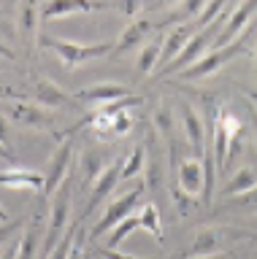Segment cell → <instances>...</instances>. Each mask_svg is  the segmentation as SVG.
Masks as SVG:
<instances>
[{
	"label": "cell",
	"mask_w": 257,
	"mask_h": 259,
	"mask_svg": "<svg viewBox=\"0 0 257 259\" xmlns=\"http://www.w3.org/2000/svg\"><path fill=\"white\" fill-rule=\"evenodd\" d=\"M228 6H230V0H208L206 8H203V14H200L198 19H195V27H198V30L208 27V24L216 22L225 11H228Z\"/></svg>",
	"instance_id": "26"
},
{
	"label": "cell",
	"mask_w": 257,
	"mask_h": 259,
	"mask_svg": "<svg viewBox=\"0 0 257 259\" xmlns=\"http://www.w3.org/2000/svg\"><path fill=\"white\" fill-rule=\"evenodd\" d=\"M254 11H257V0H244V3H241L236 11H233L228 19H225L219 35H216V40H214V49L230 46L233 40L238 38V32H244V30L249 27V19L254 16Z\"/></svg>",
	"instance_id": "10"
},
{
	"label": "cell",
	"mask_w": 257,
	"mask_h": 259,
	"mask_svg": "<svg viewBox=\"0 0 257 259\" xmlns=\"http://www.w3.org/2000/svg\"><path fill=\"white\" fill-rule=\"evenodd\" d=\"M3 222H11V216H9V210L0 205V224H3Z\"/></svg>",
	"instance_id": "43"
},
{
	"label": "cell",
	"mask_w": 257,
	"mask_h": 259,
	"mask_svg": "<svg viewBox=\"0 0 257 259\" xmlns=\"http://www.w3.org/2000/svg\"><path fill=\"white\" fill-rule=\"evenodd\" d=\"M138 224H141V230H146L157 243H163V240H165V235H163V219H160V210H157L155 202H146V205L141 208Z\"/></svg>",
	"instance_id": "22"
},
{
	"label": "cell",
	"mask_w": 257,
	"mask_h": 259,
	"mask_svg": "<svg viewBox=\"0 0 257 259\" xmlns=\"http://www.w3.org/2000/svg\"><path fill=\"white\" fill-rule=\"evenodd\" d=\"M41 44L49 46L54 54L62 60L65 70H74L79 68L82 62L87 60H98V57H106L114 52V44L108 40H98V44H79V40H68V38H54V35H41Z\"/></svg>",
	"instance_id": "2"
},
{
	"label": "cell",
	"mask_w": 257,
	"mask_h": 259,
	"mask_svg": "<svg viewBox=\"0 0 257 259\" xmlns=\"http://www.w3.org/2000/svg\"><path fill=\"white\" fill-rule=\"evenodd\" d=\"M84 240H87V235H84L82 227H79V235H76V240H74V248H70V256L68 259H84Z\"/></svg>",
	"instance_id": "35"
},
{
	"label": "cell",
	"mask_w": 257,
	"mask_h": 259,
	"mask_svg": "<svg viewBox=\"0 0 257 259\" xmlns=\"http://www.w3.org/2000/svg\"><path fill=\"white\" fill-rule=\"evenodd\" d=\"M179 105V119H181V133H184V141L192 149V154L200 159L206 151V135H208V127L203 116L198 113V108H192L190 103H176Z\"/></svg>",
	"instance_id": "9"
},
{
	"label": "cell",
	"mask_w": 257,
	"mask_h": 259,
	"mask_svg": "<svg viewBox=\"0 0 257 259\" xmlns=\"http://www.w3.org/2000/svg\"><path fill=\"white\" fill-rule=\"evenodd\" d=\"M70 157H74V141H62L57 146V151L52 154L49 165L44 170V192L41 197H52L62 184L68 181V167H70Z\"/></svg>",
	"instance_id": "8"
},
{
	"label": "cell",
	"mask_w": 257,
	"mask_h": 259,
	"mask_svg": "<svg viewBox=\"0 0 257 259\" xmlns=\"http://www.w3.org/2000/svg\"><path fill=\"white\" fill-rule=\"evenodd\" d=\"M108 165H103V159H100V154H95V151H87L84 154V170H87V184H95L98 181V176L106 170Z\"/></svg>",
	"instance_id": "31"
},
{
	"label": "cell",
	"mask_w": 257,
	"mask_h": 259,
	"mask_svg": "<svg viewBox=\"0 0 257 259\" xmlns=\"http://www.w3.org/2000/svg\"><path fill=\"white\" fill-rule=\"evenodd\" d=\"M155 30H157V24H152L149 19H138V22L127 24V27L122 30V35H119V40L114 44V54H125V52L138 49Z\"/></svg>",
	"instance_id": "14"
},
{
	"label": "cell",
	"mask_w": 257,
	"mask_h": 259,
	"mask_svg": "<svg viewBox=\"0 0 257 259\" xmlns=\"http://www.w3.org/2000/svg\"><path fill=\"white\" fill-rule=\"evenodd\" d=\"M122 11H125L127 16L138 14V11H141V0H122Z\"/></svg>",
	"instance_id": "36"
},
{
	"label": "cell",
	"mask_w": 257,
	"mask_h": 259,
	"mask_svg": "<svg viewBox=\"0 0 257 259\" xmlns=\"http://www.w3.org/2000/svg\"><path fill=\"white\" fill-rule=\"evenodd\" d=\"M0 157H3V159H14V151L9 149V146H3V143H0Z\"/></svg>",
	"instance_id": "41"
},
{
	"label": "cell",
	"mask_w": 257,
	"mask_h": 259,
	"mask_svg": "<svg viewBox=\"0 0 257 259\" xmlns=\"http://www.w3.org/2000/svg\"><path fill=\"white\" fill-rule=\"evenodd\" d=\"M198 32V27H195V22L192 24H181V27H173L171 32L165 35V40H163V54H160V68H165L168 62L173 60V57H179V52L184 46H187V40L192 38ZM157 68V70H160Z\"/></svg>",
	"instance_id": "15"
},
{
	"label": "cell",
	"mask_w": 257,
	"mask_h": 259,
	"mask_svg": "<svg viewBox=\"0 0 257 259\" xmlns=\"http://www.w3.org/2000/svg\"><path fill=\"white\" fill-rule=\"evenodd\" d=\"M138 213H133V216H127L125 222H119L114 230L108 232V238H106V248H117L119 243H125V238H130V235L138 230Z\"/></svg>",
	"instance_id": "25"
},
{
	"label": "cell",
	"mask_w": 257,
	"mask_h": 259,
	"mask_svg": "<svg viewBox=\"0 0 257 259\" xmlns=\"http://www.w3.org/2000/svg\"><path fill=\"white\" fill-rule=\"evenodd\" d=\"M130 95V89L122 87V84H95L90 89H82L76 97L84 103H114V100H122V97Z\"/></svg>",
	"instance_id": "17"
},
{
	"label": "cell",
	"mask_w": 257,
	"mask_h": 259,
	"mask_svg": "<svg viewBox=\"0 0 257 259\" xmlns=\"http://www.w3.org/2000/svg\"><path fill=\"white\" fill-rule=\"evenodd\" d=\"M228 238H254L252 232L246 230H228V227H206L195 235L192 246L184 251L181 256L176 259H195V256H211V254H219L222 251V243H228Z\"/></svg>",
	"instance_id": "6"
},
{
	"label": "cell",
	"mask_w": 257,
	"mask_h": 259,
	"mask_svg": "<svg viewBox=\"0 0 257 259\" xmlns=\"http://www.w3.org/2000/svg\"><path fill=\"white\" fill-rule=\"evenodd\" d=\"M244 97L252 103V108H254V113H257V92H254V89H244Z\"/></svg>",
	"instance_id": "38"
},
{
	"label": "cell",
	"mask_w": 257,
	"mask_h": 259,
	"mask_svg": "<svg viewBox=\"0 0 257 259\" xmlns=\"http://www.w3.org/2000/svg\"><path fill=\"white\" fill-rule=\"evenodd\" d=\"M106 8H122V0H44L41 22L57 19V16H68V14L106 11Z\"/></svg>",
	"instance_id": "7"
},
{
	"label": "cell",
	"mask_w": 257,
	"mask_h": 259,
	"mask_svg": "<svg viewBox=\"0 0 257 259\" xmlns=\"http://www.w3.org/2000/svg\"><path fill=\"white\" fill-rule=\"evenodd\" d=\"M152 124H155V130L160 135L171 141V138H173V127H176L173 124V111L168 108V105H160V108L152 113Z\"/></svg>",
	"instance_id": "27"
},
{
	"label": "cell",
	"mask_w": 257,
	"mask_h": 259,
	"mask_svg": "<svg viewBox=\"0 0 257 259\" xmlns=\"http://www.w3.org/2000/svg\"><path fill=\"white\" fill-rule=\"evenodd\" d=\"M17 256H19V243H17V246H11V248L3 254V259H17Z\"/></svg>",
	"instance_id": "40"
},
{
	"label": "cell",
	"mask_w": 257,
	"mask_h": 259,
	"mask_svg": "<svg viewBox=\"0 0 257 259\" xmlns=\"http://www.w3.org/2000/svg\"><path fill=\"white\" fill-rule=\"evenodd\" d=\"M9 116L22 127H52V116L46 113L41 105H30V103H17L9 108Z\"/></svg>",
	"instance_id": "16"
},
{
	"label": "cell",
	"mask_w": 257,
	"mask_h": 259,
	"mask_svg": "<svg viewBox=\"0 0 257 259\" xmlns=\"http://www.w3.org/2000/svg\"><path fill=\"white\" fill-rule=\"evenodd\" d=\"M79 227H82V219H76V222L68 227V232L62 235V240L57 243V248H54L46 259H68L70 256V248H74V240H76V235H79Z\"/></svg>",
	"instance_id": "28"
},
{
	"label": "cell",
	"mask_w": 257,
	"mask_h": 259,
	"mask_svg": "<svg viewBox=\"0 0 257 259\" xmlns=\"http://www.w3.org/2000/svg\"><path fill=\"white\" fill-rule=\"evenodd\" d=\"M176 186H179L184 194H190V197L203 194V162H200L198 157H184L179 162Z\"/></svg>",
	"instance_id": "12"
},
{
	"label": "cell",
	"mask_w": 257,
	"mask_h": 259,
	"mask_svg": "<svg viewBox=\"0 0 257 259\" xmlns=\"http://www.w3.org/2000/svg\"><path fill=\"white\" fill-rule=\"evenodd\" d=\"M70 222V181H65L57 192L52 194V210H49V227H46L44 235V251L41 256L46 259L57 248V243L62 240V235L68 232Z\"/></svg>",
	"instance_id": "3"
},
{
	"label": "cell",
	"mask_w": 257,
	"mask_h": 259,
	"mask_svg": "<svg viewBox=\"0 0 257 259\" xmlns=\"http://www.w3.org/2000/svg\"><path fill=\"white\" fill-rule=\"evenodd\" d=\"M119 178H122V159H117L114 165H108V167L98 176V181L92 184V189H90V202H87L84 210H82V222L92 213L95 208L100 205L103 200L108 197L111 192H114V186L119 184Z\"/></svg>",
	"instance_id": "11"
},
{
	"label": "cell",
	"mask_w": 257,
	"mask_h": 259,
	"mask_svg": "<svg viewBox=\"0 0 257 259\" xmlns=\"http://www.w3.org/2000/svg\"><path fill=\"white\" fill-rule=\"evenodd\" d=\"M238 54H249V46H246V32L241 38H236L230 46H225V49H214V52H208L206 57H200V60L195 65H190V68H184L179 73V78L184 81H198V78H203V76H211V73H216L219 68H225L233 57H238Z\"/></svg>",
	"instance_id": "4"
},
{
	"label": "cell",
	"mask_w": 257,
	"mask_h": 259,
	"mask_svg": "<svg viewBox=\"0 0 257 259\" xmlns=\"http://www.w3.org/2000/svg\"><path fill=\"white\" fill-rule=\"evenodd\" d=\"M228 208H257V186H252L244 194H238V200H230Z\"/></svg>",
	"instance_id": "32"
},
{
	"label": "cell",
	"mask_w": 257,
	"mask_h": 259,
	"mask_svg": "<svg viewBox=\"0 0 257 259\" xmlns=\"http://www.w3.org/2000/svg\"><path fill=\"white\" fill-rule=\"evenodd\" d=\"M160 54H163V40H152L141 49L138 54V73L141 76H149L155 68H160Z\"/></svg>",
	"instance_id": "24"
},
{
	"label": "cell",
	"mask_w": 257,
	"mask_h": 259,
	"mask_svg": "<svg viewBox=\"0 0 257 259\" xmlns=\"http://www.w3.org/2000/svg\"><path fill=\"white\" fill-rule=\"evenodd\" d=\"M0 95H11V89H6L3 84H0Z\"/></svg>",
	"instance_id": "46"
},
{
	"label": "cell",
	"mask_w": 257,
	"mask_h": 259,
	"mask_svg": "<svg viewBox=\"0 0 257 259\" xmlns=\"http://www.w3.org/2000/svg\"><path fill=\"white\" fill-rule=\"evenodd\" d=\"M90 254H92V251H90ZM92 259H100V256H95V254H92Z\"/></svg>",
	"instance_id": "48"
},
{
	"label": "cell",
	"mask_w": 257,
	"mask_h": 259,
	"mask_svg": "<svg viewBox=\"0 0 257 259\" xmlns=\"http://www.w3.org/2000/svg\"><path fill=\"white\" fill-rule=\"evenodd\" d=\"M22 224H25L22 219H11V222H3V224H0V246H6V243H9L11 235L22 230Z\"/></svg>",
	"instance_id": "33"
},
{
	"label": "cell",
	"mask_w": 257,
	"mask_h": 259,
	"mask_svg": "<svg viewBox=\"0 0 257 259\" xmlns=\"http://www.w3.org/2000/svg\"><path fill=\"white\" fill-rule=\"evenodd\" d=\"M195 259H230L228 251H219V254H211V256H195Z\"/></svg>",
	"instance_id": "42"
},
{
	"label": "cell",
	"mask_w": 257,
	"mask_h": 259,
	"mask_svg": "<svg viewBox=\"0 0 257 259\" xmlns=\"http://www.w3.org/2000/svg\"><path fill=\"white\" fill-rule=\"evenodd\" d=\"M225 19L228 16H219L216 22H211L208 27H203V30H198L195 35H192L190 40H187V46L179 52V57H173L171 62L165 65V68H160L155 76V81H160V78H168V76H179V73L184 70V68H190V65H195L200 57H206V52H208V46L216 40V35H219V30H222V24H225Z\"/></svg>",
	"instance_id": "1"
},
{
	"label": "cell",
	"mask_w": 257,
	"mask_h": 259,
	"mask_svg": "<svg viewBox=\"0 0 257 259\" xmlns=\"http://www.w3.org/2000/svg\"><path fill=\"white\" fill-rule=\"evenodd\" d=\"M252 116H254V143H257V113H254V108H252Z\"/></svg>",
	"instance_id": "44"
},
{
	"label": "cell",
	"mask_w": 257,
	"mask_h": 259,
	"mask_svg": "<svg viewBox=\"0 0 257 259\" xmlns=\"http://www.w3.org/2000/svg\"><path fill=\"white\" fill-rule=\"evenodd\" d=\"M35 14L41 16V8L35 6V0H22V11H19V24L22 30L33 35L35 32Z\"/></svg>",
	"instance_id": "30"
},
{
	"label": "cell",
	"mask_w": 257,
	"mask_h": 259,
	"mask_svg": "<svg viewBox=\"0 0 257 259\" xmlns=\"http://www.w3.org/2000/svg\"><path fill=\"white\" fill-rule=\"evenodd\" d=\"M143 162H146V157H143V146H135L130 157L122 159V178H138L141 170H143Z\"/></svg>",
	"instance_id": "29"
},
{
	"label": "cell",
	"mask_w": 257,
	"mask_h": 259,
	"mask_svg": "<svg viewBox=\"0 0 257 259\" xmlns=\"http://www.w3.org/2000/svg\"><path fill=\"white\" fill-rule=\"evenodd\" d=\"M92 254H95V256H100V259H141V256L122 254V251H117V248H106V246H100V248H92Z\"/></svg>",
	"instance_id": "34"
},
{
	"label": "cell",
	"mask_w": 257,
	"mask_h": 259,
	"mask_svg": "<svg viewBox=\"0 0 257 259\" xmlns=\"http://www.w3.org/2000/svg\"><path fill=\"white\" fill-rule=\"evenodd\" d=\"M252 186H257V173L252 167H238L236 173H230L228 184L219 189V197H236V194L249 192Z\"/></svg>",
	"instance_id": "20"
},
{
	"label": "cell",
	"mask_w": 257,
	"mask_h": 259,
	"mask_svg": "<svg viewBox=\"0 0 257 259\" xmlns=\"http://www.w3.org/2000/svg\"><path fill=\"white\" fill-rule=\"evenodd\" d=\"M203 205H211L214 202V189H216V157H214V149H208L206 146V151H203Z\"/></svg>",
	"instance_id": "21"
},
{
	"label": "cell",
	"mask_w": 257,
	"mask_h": 259,
	"mask_svg": "<svg viewBox=\"0 0 257 259\" xmlns=\"http://www.w3.org/2000/svg\"><path fill=\"white\" fill-rule=\"evenodd\" d=\"M208 0H179L176 3V8L171 14L165 16L163 22L157 24V27H165V24H184V22H195L200 14H203Z\"/></svg>",
	"instance_id": "19"
},
{
	"label": "cell",
	"mask_w": 257,
	"mask_h": 259,
	"mask_svg": "<svg viewBox=\"0 0 257 259\" xmlns=\"http://www.w3.org/2000/svg\"><path fill=\"white\" fill-rule=\"evenodd\" d=\"M84 259H92V254H87V251H84Z\"/></svg>",
	"instance_id": "47"
},
{
	"label": "cell",
	"mask_w": 257,
	"mask_h": 259,
	"mask_svg": "<svg viewBox=\"0 0 257 259\" xmlns=\"http://www.w3.org/2000/svg\"><path fill=\"white\" fill-rule=\"evenodd\" d=\"M141 194H143V186L138 184L133 192H127V194H122L119 200L111 202V205L100 213L98 222L92 224V230H90V235H87V240H100L103 235H108V230H114L119 222H125L127 216H133V208L138 205Z\"/></svg>",
	"instance_id": "5"
},
{
	"label": "cell",
	"mask_w": 257,
	"mask_h": 259,
	"mask_svg": "<svg viewBox=\"0 0 257 259\" xmlns=\"http://www.w3.org/2000/svg\"><path fill=\"white\" fill-rule=\"evenodd\" d=\"M0 54H3L6 60H17V54H14V52H11V49L6 46V44H0Z\"/></svg>",
	"instance_id": "39"
},
{
	"label": "cell",
	"mask_w": 257,
	"mask_h": 259,
	"mask_svg": "<svg viewBox=\"0 0 257 259\" xmlns=\"http://www.w3.org/2000/svg\"><path fill=\"white\" fill-rule=\"evenodd\" d=\"M171 3H179V0H160V6H171Z\"/></svg>",
	"instance_id": "45"
},
{
	"label": "cell",
	"mask_w": 257,
	"mask_h": 259,
	"mask_svg": "<svg viewBox=\"0 0 257 259\" xmlns=\"http://www.w3.org/2000/svg\"><path fill=\"white\" fill-rule=\"evenodd\" d=\"M38 240H41V219H33V222L27 224L25 235H22V240H19V256L17 259H33L35 248H38Z\"/></svg>",
	"instance_id": "23"
},
{
	"label": "cell",
	"mask_w": 257,
	"mask_h": 259,
	"mask_svg": "<svg viewBox=\"0 0 257 259\" xmlns=\"http://www.w3.org/2000/svg\"><path fill=\"white\" fill-rule=\"evenodd\" d=\"M0 143L3 146H9L11 149V135H9V124H6V119L0 116Z\"/></svg>",
	"instance_id": "37"
},
{
	"label": "cell",
	"mask_w": 257,
	"mask_h": 259,
	"mask_svg": "<svg viewBox=\"0 0 257 259\" xmlns=\"http://www.w3.org/2000/svg\"><path fill=\"white\" fill-rule=\"evenodd\" d=\"M33 97H35V103L41 105V108H60V105L70 103V95L62 92V89L54 84V81H49V78L38 81L35 89H33Z\"/></svg>",
	"instance_id": "18"
},
{
	"label": "cell",
	"mask_w": 257,
	"mask_h": 259,
	"mask_svg": "<svg viewBox=\"0 0 257 259\" xmlns=\"http://www.w3.org/2000/svg\"><path fill=\"white\" fill-rule=\"evenodd\" d=\"M0 186H11V189H33L44 192V173L30 167H9L0 170Z\"/></svg>",
	"instance_id": "13"
}]
</instances>
